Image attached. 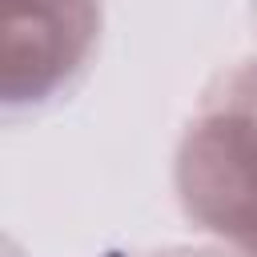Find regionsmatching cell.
<instances>
[{
  "mask_svg": "<svg viewBox=\"0 0 257 257\" xmlns=\"http://www.w3.org/2000/svg\"><path fill=\"white\" fill-rule=\"evenodd\" d=\"M185 217L229 257H257V60L221 72L201 96L173 165Z\"/></svg>",
  "mask_w": 257,
  "mask_h": 257,
  "instance_id": "6da1fadb",
  "label": "cell"
},
{
  "mask_svg": "<svg viewBox=\"0 0 257 257\" xmlns=\"http://www.w3.org/2000/svg\"><path fill=\"white\" fill-rule=\"evenodd\" d=\"M100 0H4L0 100L4 112H36L68 96L100 44Z\"/></svg>",
  "mask_w": 257,
  "mask_h": 257,
  "instance_id": "7a4b0ae2",
  "label": "cell"
},
{
  "mask_svg": "<svg viewBox=\"0 0 257 257\" xmlns=\"http://www.w3.org/2000/svg\"><path fill=\"white\" fill-rule=\"evenodd\" d=\"M120 257H209L197 249H153V253H120Z\"/></svg>",
  "mask_w": 257,
  "mask_h": 257,
  "instance_id": "3957f363",
  "label": "cell"
}]
</instances>
